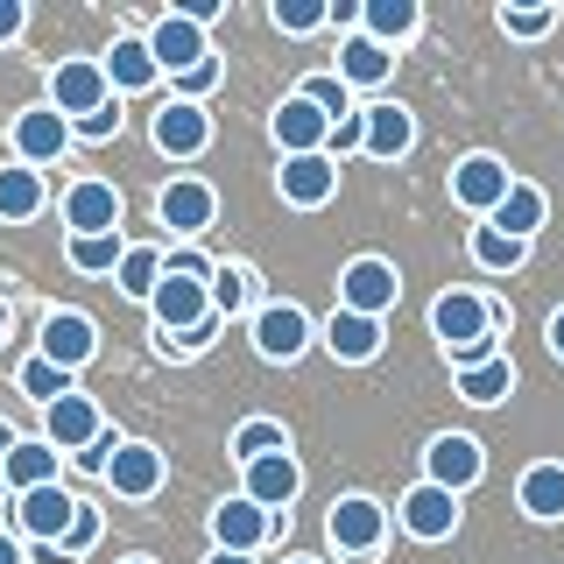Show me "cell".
Here are the masks:
<instances>
[{
  "mask_svg": "<svg viewBox=\"0 0 564 564\" xmlns=\"http://www.w3.org/2000/svg\"><path fill=\"white\" fill-rule=\"evenodd\" d=\"M473 261H480L487 275H516L529 261V240H508V234H494V226L480 219V226H473Z\"/></svg>",
  "mask_w": 564,
  "mask_h": 564,
  "instance_id": "cell-33",
  "label": "cell"
},
{
  "mask_svg": "<svg viewBox=\"0 0 564 564\" xmlns=\"http://www.w3.org/2000/svg\"><path fill=\"white\" fill-rule=\"evenodd\" d=\"M0 332H8V311H0Z\"/></svg>",
  "mask_w": 564,
  "mask_h": 564,
  "instance_id": "cell-53",
  "label": "cell"
},
{
  "mask_svg": "<svg viewBox=\"0 0 564 564\" xmlns=\"http://www.w3.org/2000/svg\"><path fill=\"white\" fill-rule=\"evenodd\" d=\"M516 184H522V176H508L501 155H466V163L452 170V205L473 212V219H494V212H501V198H508Z\"/></svg>",
  "mask_w": 564,
  "mask_h": 564,
  "instance_id": "cell-5",
  "label": "cell"
},
{
  "mask_svg": "<svg viewBox=\"0 0 564 564\" xmlns=\"http://www.w3.org/2000/svg\"><path fill=\"white\" fill-rule=\"evenodd\" d=\"M501 29L522 35V43H536V35L557 29V8H501Z\"/></svg>",
  "mask_w": 564,
  "mask_h": 564,
  "instance_id": "cell-40",
  "label": "cell"
},
{
  "mask_svg": "<svg viewBox=\"0 0 564 564\" xmlns=\"http://www.w3.org/2000/svg\"><path fill=\"white\" fill-rule=\"evenodd\" d=\"M269 134H275V149H282V155H325V149H332V120L317 113L304 93H290V99L275 106Z\"/></svg>",
  "mask_w": 564,
  "mask_h": 564,
  "instance_id": "cell-13",
  "label": "cell"
},
{
  "mask_svg": "<svg viewBox=\"0 0 564 564\" xmlns=\"http://www.w3.org/2000/svg\"><path fill=\"white\" fill-rule=\"evenodd\" d=\"M120 564H155V557H120Z\"/></svg>",
  "mask_w": 564,
  "mask_h": 564,
  "instance_id": "cell-51",
  "label": "cell"
},
{
  "mask_svg": "<svg viewBox=\"0 0 564 564\" xmlns=\"http://www.w3.org/2000/svg\"><path fill=\"white\" fill-rule=\"evenodd\" d=\"M93 352H99V325L85 311H50L43 317V360H57L64 375H78Z\"/></svg>",
  "mask_w": 564,
  "mask_h": 564,
  "instance_id": "cell-15",
  "label": "cell"
},
{
  "mask_svg": "<svg viewBox=\"0 0 564 564\" xmlns=\"http://www.w3.org/2000/svg\"><path fill=\"white\" fill-rule=\"evenodd\" d=\"M163 275H170V261H163V247H128V261H120V296H134V304H155V290H163Z\"/></svg>",
  "mask_w": 564,
  "mask_h": 564,
  "instance_id": "cell-29",
  "label": "cell"
},
{
  "mask_svg": "<svg viewBox=\"0 0 564 564\" xmlns=\"http://www.w3.org/2000/svg\"><path fill=\"white\" fill-rule=\"evenodd\" d=\"M155 219L170 226V234H205L212 219H219V198H212V184L205 176H170L163 184V198H155Z\"/></svg>",
  "mask_w": 564,
  "mask_h": 564,
  "instance_id": "cell-12",
  "label": "cell"
},
{
  "mask_svg": "<svg viewBox=\"0 0 564 564\" xmlns=\"http://www.w3.org/2000/svg\"><path fill=\"white\" fill-rule=\"evenodd\" d=\"M508 388H516V360H487V367H466L458 375V395L473 402V410H494V402H508Z\"/></svg>",
  "mask_w": 564,
  "mask_h": 564,
  "instance_id": "cell-32",
  "label": "cell"
},
{
  "mask_svg": "<svg viewBox=\"0 0 564 564\" xmlns=\"http://www.w3.org/2000/svg\"><path fill=\"white\" fill-rule=\"evenodd\" d=\"M325 536H332L339 557H375L388 543V508L375 501V494H339L332 516H325Z\"/></svg>",
  "mask_w": 564,
  "mask_h": 564,
  "instance_id": "cell-2",
  "label": "cell"
},
{
  "mask_svg": "<svg viewBox=\"0 0 564 564\" xmlns=\"http://www.w3.org/2000/svg\"><path fill=\"white\" fill-rule=\"evenodd\" d=\"M22 395L43 402V410H57V402L78 395V388H70V375H64L57 360H43V352H35V360H22Z\"/></svg>",
  "mask_w": 564,
  "mask_h": 564,
  "instance_id": "cell-37",
  "label": "cell"
},
{
  "mask_svg": "<svg viewBox=\"0 0 564 564\" xmlns=\"http://www.w3.org/2000/svg\"><path fill=\"white\" fill-rule=\"evenodd\" d=\"M64 254H70V269H78V275H120L128 240H120V234H99V240H70Z\"/></svg>",
  "mask_w": 564,
  "mask_h": 564,
  "instance_id": "cell-36",
  "label": "cell"
},
{
  "mask_svg": "<svg viewBox=\"0 0 564 564\" xmlns=\"http://www.w3.org/2000/svg\"><path fill=\"white\" fill-rule=\"evenodd\" d=\"M43 437H50L57 452L85 458V452H93L99 437H106V416H99V402L85 395V388H78V395H64L57 410H43Z\"/></svg>",
  "mask_w": 564,
  "mask_h": 564,
  "instance_id": "cell-10",
  "label": "cell"
},
{
  "mask_svg": "<svg viewBox=\"0 0 564 564\" xmlns=\"http://www.w3.org/2000/svg\"><path fill=\"white\" fill-rule=\"evenodd\" d=\"M395 296H402V275H395V261H381V254H360V261H346V275H339V311L388 317V311H395Z\"/></svg>",
  "mask_w": 564,
  "mask_h": 564,
  "instance_id": "cell-4",
  "label": "cell"
},
{
  "mask_svg": "<svg viewBox=\"0 0 564 564\" xmlns=\"http://www.w3.org/2000/svg\"><path fill=\"white\" fill-rule=\"evenodd\" d=\"M543 339H551V352L564 360V311H551V332H543Z\"/></svg>",
  "mask_w": 564,
  "mask_h": 564,
  "instance_id": "cell-48",
  "label": "cell"
},
{
  "mask_svg": "<svg viewBox=\"0 0 564 564\" xmlns=\"http://www.w3.org/2000/svg\"><path fill=\"white\" fill-rule=\"evenodd\" d=\"M346 149H367V106H360V113H352V120H339V128H332V149H325V155H332V163H339Z\"/></svg>",
  "mask_w": 564,
  "mask_h": 564,
  "instance_id": "cell-42",
  "label": "cell"
},
{
  "mask_svg": "<svg viewBox=\"0 0 564 564\" xmlns=\"http://www.w3.org/2000/svg\"><path fill=\"white\" fill-rule=\"evenodd\" d=\"M247 269H212V311L219 317H234V311H247Z\"/></svg>",
  "mask_w": 564,
  "mask_h": 564,
  "instance_id": "cell-39",
  "label": "cell"
},
{
  "mask_svg": "<svg viewBox=\"0 0 564 564\" xmlns=\"http://www.w3.org/2000/svg\"><path fill=\"white\" fill-rule=\"evenodd\" d=\"M543 219H551V198H543L536 184H516L487 226H494V234H508V240H536V226H543Z\"/></svg>",
  "mask_w": 564,
  "mask_h": 564,
  "instance_id": "cell-26",
  "label": "cell"
},
{
  "mask_svg": "<svg viewBox=\"0 0 564 564\" xmlns=\"http://www.w3.org/2000/svg\"><path fill=\"white\" fill-rule=\"evenodd\" d=\"M120 134V106H99L93 120H78V141H113Z\"/></svg>",
  "mask_w": 564,
  "mask_h": 564,
  "instance_id": "cell-43",
  "label": "cell"
},
{
  "mask_svg": "<svg viewBox=\"0 0 564 564\" xmlns=\"http://www.w3.org/2000/svg\"><path fill=\"white\" fill-rule=\"evenodd\" d=\"M282 522H290V516H269V508H254L247 494H234V501L212 508V551H240V557H254Z\"/></svg>",
  "mask_w": 564,
  "mask_h": 564,
  "instance_id": "cell-6",
  "label": "cell"
},
{
  "mask_svg": "<svg viewBox=\"0 0 564 564\" xmlns=\"http://www.w3.org/2000/svg\"><path fill=\"white\" fill-rule=\"evenodd\" d=\"M8 487L14 494H35V487H57V445L50 437H22L8 458Z\"/></svg>",
  "mask_w": 564,
  "mask_h": 564,
  "instance_id": "cell-27",
  "label": "cell"
},
{
  "mask_svg": "<svg viewBox=\"0 0 564 564\" xmlns=\"http://www.w3.org/2000/svg\"><path fill=\"white\" fill-rule=\"evenodd\" d=\"M50 106L78 128V120H93L99 106H113V78H106V64H93V57H70V64H57L50 70Z\"/></svg>",
  "mask_w": 564,
  "mask_h": 564,
  "instance_id": "cell-3",
  "label": "cell"
},
{
  "mask_svg": "<svg viewBox=\"0 0 564 564\" xmlns=\"http://www.w3.org/2000/svg\"><path fill=\"white\" fill-rule=\"evenodd\" d=\"M0 564H22V551H14V536H0Z\"/></svg>",
  "mask_w": 564,
  "mask_h": 564,
  "instance_id": "cell-50",
  "label": "cell"
},
{
  "mask_svg": "<svg viewBox=\"0 0 564 564\" xmlns=\"http://www.w3.org/2000/svg\"><path fill=\"white\" fill-rule=\"evenodd\" d=\"M78 508H85V501H70L64 487H35V494H22V501H14V522H22L35 543H64L70 522H78Z\"/></svg>",
  "mask_w": 564,
  "mask_h": 564,
  "instance_id": "cell-19",
  "label": "cell"
},
{
  "mask_svg": "<svg viewBox=\"0 0 564 564\" xmlns=\"http://www.w3.org/2000/svg\"><path fill=\"white\" fill-rule=\"evenodd\" d=\"M205 564H254V557H240V551H212Z\"/></svg>",
  "mask_w": 564,
  "mask_h": 564,
  "instance_id": "cell-49",
  "label": "cell"
},
{
  "mask_svg": "<svg viewBox=\"0 0 564 564\" xmlns=\"http://www.w3.org/2000/svg\"><path fill=\"white\" fill-rule=\"evenodd\" d=\"M247 501L254 508H269V516H290V501L304 494V466H296L290 452H275V458H261V466H247Z\"/></svg>",
  "mask_w": 564,
  "mask_h": 564,
  "instance_id": "cell-20",
  "label": "cell"
},
{
  "mask_svg": "<svg viewBox=\"0 0 564 564\" xmlns=\"http://www.w3.org/2000/svg\"><path fill=\"white\" fill-rule=\"evenodd\" d=\"M22 29H29V8L22 0H0V43H14Z\"/></svg>",
  "mask_w": 564,
  "mask_h": 564,
  "instance_id": "cell-45",
  "label": "cell"
},
{
  "mask_svg": "<svg viewBox=\"0 0 564 564\" xmlns=\"http://www.w3.org/2000/svg\"><path fill=\"white\" fill-rule=\"evenodd\" d=\"M70 120L57 113V106H29V113H14V163H29V170H43V163H57V155L70 149Z\"/></svg>",
  "mask_w": 564,
  "mask_h": 564,
  "instance_id": "cell-8",
  "label": "cell"
},
{
  "mask_svg": "<svg viewBox=\"0 0 564 564\" xmlns=\"http://www.w3.org/2000/svg\"><path fill=\"white\" fill-rule=\"evenodd\" d=\"M275 29L282 35H311V29H325L332 22V8H325V0H275Z\"/></svg>",
  "mask_w": 564,
  "mask_h": 564,
  "instance_id": "cell-38",
  "label": "cell"
},
{
  "mask_svg": "<svg viewBox=\"0 0 564 564\" xmlns=\"http://www.w3.org/2000/svg\"><path fill=\"white\" fill-rule=\"evenodd\" d=\"M501 325H508V311L487 304L480 290H445L431 304V339L445 346V360H452V352H466V346H480V339H494Z\"/></svg>",
  "mask_w": 564,
  "mask_h": 564,
  "instance_id": "cell-1",
  "label": "cell"
},
{
  "mask_svg": "<svg viewBox=\"0 0 564 564\" xmlns=\"http://www.w3.org/2000/svg\"><path fill=\"white\" fill-rule=\"evenodd\" d=\"M388 70H395V57H388V50H381L367 29L339 43V78H346V85H388Z\"/></svg>",
  "mask_w": 564,
  "mask_h": 564,
  "instance_id": "cell-28",
  "label": "cell"
},
{
  "mask_svg": "<svg viewBox=\"0 0 564 564\" xmlns=\"http://www.w3.org/2000/svg\"><path fill=\"white\" fill-rule=\"evenodd\" d=\"M149 50H155V64H163L170 78H191L198 64H212L205 22H191V14H163V22L149 29Z\"/></svg>",
  "mask_w": 564,
  "mask_h": 564,
  "instance_id": "cell-9",
  "label": "cell"
},
{
  "mask_svg": "<svg viewBox=\"0 0 564 564\" xmlns=\"http://www.w3.org/2000/svg\"><path fill=\"white\" fill-rule=\"evenodd\" d=\"M106 78H113V93H149V85L163 78L149 35H113V50H106Z\"/></svg>",
  "mask_w": 564,
  "mask_h": 564,
  "instance_id": "cell-22",
  "label": "cell"
},
{
  "mask_svg": "<svg viewBox=\"0 0 564 564\" xmlns=\"http://www.w3.org/2000/svg\"><path fill=\"white\" fill-rule=\"evenodd\" d=\"M516 501L529 522H564V466L557 458H543V466H529L516 480Z\"/></svg>",
  "mask_w": 564,
  "mask_h": 564,
  "instance_id": "cell-25",
  "label": "cell"
},
{
  "mask_svg": "<svg viewBox=\"0 0 564 564\" xmlns=\"http://www.w3.org/2000/svg\"><path fill=\"white\" fill-rule=\"evenodd\" d=\"M352 22H367L360 0H332V29H352Z\"/></svg>",
  "mask_w": 564,
  "mask_h": 564,
  "instance_id": "cell-46",
  "label": "cell"
},
{
  "mask_svg": "<svg viewBox=\"0 0 564 564\" xmlns=\"http://www.w3.org/2000/svg\"><path fill=\"white\" fill-rule=\"evenodd\" d=\"M93 543H99V508H78V522H70V536L57 543V551L78 557V551H93Z\"/></svg>",
  "mask_w": 564,
  "mask_h": 564,
  "instance_id": "cell-41",
  "label": "cell"
},
{
  "mask_svg": "<svg viewBox=\"0 0 564 564\" xmlns=\"http://www.w3.org/2000/svg\"><path fill=\"white\" fill-rule=\"evenodd\" d=\"M325 346H332V360H346V367H367V360L381 352V317L332 311V325H325Z\"/></svg>",
  "mask_w": 564,
  "mask_h": 564,
  "instance_id": "cell-23",
  "label": "cell"
},
{
  "mask_svg": "<svg viewBox=\"0 0 564 564\" xmlns=\"http://www.w3.org/2000/svg\"><path fill=\"white\" fill-rule=\"evenodd\" d=\"M282 564H317V557H282Z\"/></svg>",
  "mask_w": 564,
  "mask_h": 564,
  "instance_id": "cell-52",
  "label": "cell"
},
{
  "mask_svg": "<svg viewBox=\"0 0 564 564\" xmlns=\"http://www.w3.org/2000/svg\"><path fill=\"white\" fill-rule=\"evenodd\" d=\"M149 141L163 155H198L205 141H212V113H205V106H191V99H170V106H155Z\"/></svg>",
  "mask_w": 564,
  "mask_h": 564,
  "instance_id": "cell-16",
  "label": "cell"
},
{
  "mask_svg": "<svg viewBox=\"0 0 564 564\" xmlns=\"http://www.w3.org/2000/svg\"><path fill=\"white\" fill-rule=\"evenodd\" d=\"M402 529H410L416 543H445L452 529H458V494L431 487V480H416L410 494H402Z\"/></svg>",
  "mask_w": 564,
  "mask_h": 564,
  "instance_id": "cell-18",
  "label": "cell"
},
{
  "mask_svg": "<svg viewBox=\"0 0 564 564\" xmlns=\"http://www.w3.org/2000/svg\"><path fill=\"white\" fill-rule=\"evenodd\" d=\"M360 29L375 35L381 50H395L402 35H416V29H423V8H416V0H367V22H360Z\"/></svg>",
  "mask_w": 564,
  "mask_h": 564,
  "instance_id": "cell-31",
  "label": "cell"
},
{
  "mask_svg": "<svg viewBox=\"0 0 564 564\" xmlns=\"http://www.w3.org/2000/svg\"><path fill=\"white\" fill-rule=\"evenodd\" d=\"M240 458V466H261V458H275V452H290V437H282V423L275 416H247L240 431H234V445H226Z\"/></svg>",
  "mask_w": 564,
  "mask_h": 564,
  "instance_id": "cell-34",
  "label": "cell"
},
{
  "mask_svg": "<svg viewBox=\"0 0 564 564\" xmlns=\"http://www.w3.org/2000/svg\"><path fill=\"white\" fill-rule=\"evenodd\" d=\"M304 346H311L304 304H261L254 311V352H261V360H296Z\"/></svg>",
  "mask_w": 564,
  "mask_h": 564,
  "instance_id": "cell-17",
  "label": "cell"
},
{
  "mask_svg": "<svg viewBox=\"0 0 564 564\" xmlns=\"http://www.w3.org/2000/svg\"><path fill=\"white\" fill-rule=\"evenodd\" d=\"M106 487H113L120 501H149V494L163 487V452L141 445V437H128V445L113 452V466H106Z\"/></svg>",
  "mask_w": 564,
  "mask_h": 564,
  "instance_id": "cell-21",
  "label": "cell"
},
{
  "mask_svg": "<svg viewBox=\"0 0 564 564\" xmlns=\"http://www.w3.org/2000/svg\"><path fill=\"white\" fill-rule=\"evenodd\" d=\"M296 93H304V99L317 106V113L332 120V128H339V120H352V113H360V106H352V85L339 78V70H311V78L296 85Z\"/></svg>",
  "mask_w": 564,
  "mask_h": 564,
  "instance_id": "cell-35",
  "label": "cell"
},
{
  "mask_svg": "<svg viewBox=\"0 0 564 564\" xmlns=\"http://www.w3.org/2000/svg\"><path fill=\"white\" fill-rule=\"evenodd\" d=\"M64 226H70V240L120 234V191H113V184H99V176L70 184V191H64Z\"/></svg>",
  "mask_w": 564,
  "mask_h": 564,
  "instance_id": "cell-11",
  "label": "cell"
},
{
  "mask_svg": "<svg viewBox=\"0 0 564 564\" xmlns=\"http://www.w3.org/2000/svg\"><path fill=\"white\" fill-rule=\"evenodd\" d=\"M14 445H22V437H14L8 423H0V480H8V458H14Z\"/></svg>",
  "mask_w": 564,
  "mask_h": 564,
  "instance_id": "cell-47",
  "label": "cell"
},
{
  "mask_svg": "<svg viewBox=\"0 0 564 564\" xmlns=\"http://www.w3.org/2000/svg\"><path fill=\"white\" fill-rule=\"evenodd\" d=\"M416 149V120H410V106H367V155L375 163H395V155H410Z\"/></svg>",
  "mask_w": 564,
  "mask_h": 564,
  "instance_id": "cell-24",
  "label": "cell"
},
{
  "mask_svg": "<svg viewBox=\"0 0 564 564\" xmlns=\"http://www.w3.org/2000/svg\"><path fill=\"white\" fill-rule=\"evenodd\" d=\"M176 85H184V93H176V99H191V106H198V99L212 93V85H219V64H198V70H191V78H176Z\"/></svg>",
  "mask_w": 564,
  "mask_h": 564,
  "instance_id": "cell-44",
  "label": "cell"
},
{
  "mask_svg": "<svg viewBox=\"0 0 564 564\" xmlns=\"http://www.w3.org/2000/svg\"><path fill=\"white\" fill-rule=\"evenodd\" d=\"M43 170H29V163H8L0 170V219H35L43 212Z\"/></svg>",
  "mask_w": 564,
  "mask_h": 564,
  "instance_id": "cell-30",
  "label": "cell"
},
{
  "mask_svg": "<svg viewBox=\"0 0 564 564\" xmlns=\"http://www.w3.org/2000/svg\"><path fill=\"white\" fill-rule=\"evenodd\" d=\"M275 191L296 212H317V205H332V191H339V163H332V155H282Z\"/></svg>",
  "mask_w": 564,
  "mask_h": 564,
  "instance_id": "cell-14",
  "label": "cell"
},
{
  "mask_svg": "<svg viewBox=\"0 0 564 564\" xmlns=\"http://www.w3.org/2000/svg\"><path fill=\"white\" fill-rule=\"evenodd\" d=\"M480 473H487V452H480V437H466V431L431 437V452H423V480L445 487V494L480 487Z\"/></svg>",
  "mask_w": 564,
  "mask_h": 564,
  "instance_id": "cell-7",
  "label": "cell"
}]
</instances>
